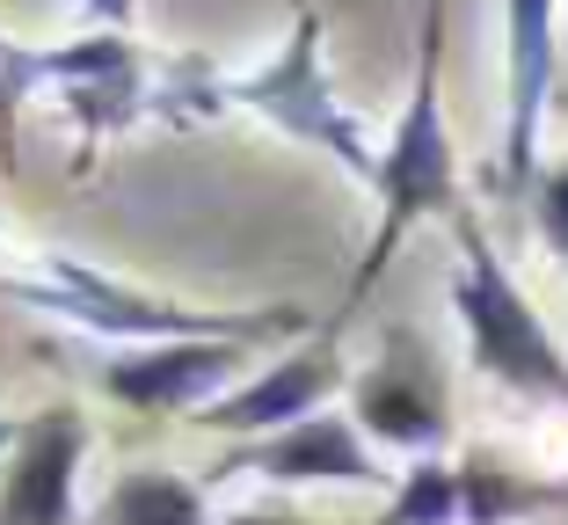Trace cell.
Returning a JSON list of instances; mask_svg holds the SVG:
<instances>
[{
  "instance_id": "14",
  "label": "cell",
  "mask_w": 568,
  "mask_h": 525,
  "mask_svg": "<svg viewBox=\"0 0 568 525\" xmlns=\"http://www.w3.org/2000/svg\"><path fill=\"white\" fill-rule=\"evenodd\" d=\"M30 88H44V51H16L0 37V118H8Z\"/></svg>"
},
{
  "instance_id": "6",
  "label": "cell",
  "mask_w": 568,
  "mask_h": 525,
  "mask_svg": "<svg viewBox=\"0 0 568 525\" xmlns=\"http://www.w3.org/2000/svg\"><path fill=\"white\" fill-rule=\"evenodd\" d=\"M226 475H263V482H284V489H314V482H335V489H386V467L372 453V438L357 431V416H306L292 431H270V438H248L234 445Z\"/></svg>"
},
{
  "instance_id": "2",
  "label": "cell",
  "mask_w": 568,
  "mask_h": 525,
  "mask_svg": "<svg viewBox=\"0 0 568 525\" xmlns=\"http://www.w3.org/2000/svg\"><path fill=\"white\" fill-rule=\"evenodd\" d=\"M459 234V277H452V314L467 329L474 373H488L496 387L525 394V402H561L568 408V357L554 343V329L539 322V306L525 300V285L510 277V263L496 255V241L481 234L467 204L452 212Z\"/></svg>"
},
{
  "instance_id": "13",
  "label": "cell",
  "mask_w": 568,
  "mask_h": 525,
  "mask_svg": "<svg viewBox=\"0 0 568 525\" xmlns=\"http://www.w3.org/2000/svg\"><path fill=\"white\" fill-rule=\"evenodd\" d=\"M532 220H539V241H547L554 255H568V161H561V169H539Z\"/></svg>"
},
{
  "instance_id": "15",
  "label": "cell",
  "mask_w": 568,
  "mask_h": 525,
  "mask_svg": "<svg viewBox=\"0 0 568 525\" xmlns=\"http://www.w3.org/2000/svg\"><path fill=\"white\" fill-rule=\"evenodd\" d=\"M81 8H88V22H95V30H132V0H81Z\"/></svg>"
},
{
  "instance_id": "3",
  "label": "cell",
  "mask_w": 568,
  "mask_h": 525,
  "mask_svg": "<svg viewBox=\"0 0 568 525\" xmlns=\"http://www.w3.org/2000/svg\"><path fill=\"white\" fill-rule=\"evenodd\" d=\"M226 102L255 110V118L277 124L284 139H300V147L328 153L335 169L357 175V183H372V175H379V147H372L365 124L343 110V95H335L328 67H321V16H314V8H300V16H292L284 44L270 51L255 73L226 81Z\"/></svg>"
},
{
  "instance_id": "9",
  "label": "cell",
  "mask_w": 568,
  "mask_h": 525,
  "mask_svg": "<svg viewBox=\"0 0 568 525\" xmlns=\"http://www.w3.org/2000/svg\"><path fill=\"white\" fill-rule=\"evenodd\" d=\"M351 416H357V431H365V438L394 445V453H416V460H430L437 445H445V431H452L445 387H437V365L408 336L386 343V357L351 387Z\"/></svg>"
},
{
  "instance_id": "10",
  "label": "cell",
  "mask_w": 568,
  "mask_h": 525,
  "mask_svg": "<svg viewBox=\"0 0 568 525\" xmlns=\"http://www.w3.org/2000/svg\"><path fill=\"white\" fill-rule=\"evenodd\" d=\"M102 525H219V518L204 504V482H183V475H168V467H139V475L110 482Z\"/></svg>"
},
{
  "instance_id": "17",
  "label": "cell",
  "mask_w": 568,
  "mask_h": 525,
  "mask_svg": "<svg viewBox=\"0 0 568 525\" xmlns=\"http://www.w3.org/2000/svg\"><path fill=\"white\" fill-rule=\"evenodd\" d=\"M16 438H22V431H16V424H0V453H16Z\"/></svg>"
},
{
  "instance_id": "7",
  "label": "cell",
  "mask_w": 568,
  "mask_h": 525,
  "mask_svg": "<svg viewBox=\"0 0 568 525\" xmlns=\"http://www.w3.org/2000/svg\"><path fill=\"white\" fill-rule=\"evenodd\" d=\"M88 460V416L51 402L22 424L16 453L0 460V525H73V482Z\"/></svg>"
},
{
  "instance_id": "12",
  "label": "cell",
  "mask_w": 568,
  "mask_h": 525,
  "mask_svg": "<svg viewBox=\"0 0 568 525\" xmlns=\"http://www.w3.org/2000/svg\"><path fill=\"white\" fill-rule=\"evenodd\" d=\"M372 525H467V511H459V467L452 460H408V475L394 482V496H386V511Z\"/></svg>"
},
{
  "instance_id": "1",
  "label": "cell",
  "mask_w": 568,
  "mask_h": 525,
  "mask_svg": "<svg viewBox=\"0 0 568 525\" xmlns=\"http://www.w3.org/2000/svg\"><path fill=\"white\" fill-rule=\"evenodd\" d=\"M445 22L452 0H423V30H416V73H408V102L394 132L379 147V175H372V198H379V226H372L365 263L351 271V292H343V314L365 306V292L386 277L394 249L416 234L423 220H452L459 212V161H452V124H445ZM335 314V329H343Z\"/></svg>"
},
{
  "instance_id": "5",
  "label": "cell",
  "mask_w": 568,
  "mask_h": 525,
  "mask_svg": "<svg viewBox=\"0 0 568 525\" xmlns=\"http://www.w3.org/2000/svg\"><path fill=\"white\" fill-rule=\"evenodd\" d=\"M503 44H510V118H503V161H496V190L503 198H532L539 190V118L554 95V0H503Z\"/></svg>"
},
{
  "instance_id": "11",
  "label": "cell",
  "mask_w": 568,
  "mask_h": 525,
  "mask_svg": "<svg viewBox=\"0 0 568 525\" xmlns=\"http://www.w3.org/2000/svg\"><path fill=\"white\" fill-rule=\"evenodd\" d=\"M554 504H568V489L510 475L496 460H459V511H467V525H518V518H539Z\"/></svg>"
},
{
  "instance_id": "4",
  "label": "cell",
  "mask_w": 568,
  "mask_h": 525,
  "mask_svg": "<svg viewBox=\"0 0 568 525\" xmlns=\"http://www.w3.org/2000/svg\"><path fill=\"white\" fill-rule=\"evenodd\" d=\"M255 343L241 336H183V343H132L102 365V394L132 416H204L226 380L248 365Z\"/></svg>"
},
{
  "instance_id": "8",
  "label": "cell",
  "mask_w": 568,
  "mask_h": 525,
  "mask_svg": "<svg viewBox=\"0 0 568 525\" xmlns=\"http://www.w3.org/2000/svg\"><path fill=\"white\" fill-rule=\"evenodd\" d=\"M335 387H343V357H335V329H328V336H314L306 351H292V357H277V365H263L255 380L226 387L197 424L248 445V438H270V431H292V424H306V416H321Z\"/></svg>"
},
{
  "instance_id": "16",
  "label": "cell",
  "mask_w": 568,
  "mask_h": 525,
  "mask_svg": "<svg viewBox=\"0 0 568 525\" xmlns=\"http://www.w3.org/2000/svg\"><path fill=\"white\" fill-rule=\"evenodd\" d=\"M219 525H306V518H284V511H234V518H219Z\"/></svg>"
}]
</instances>
